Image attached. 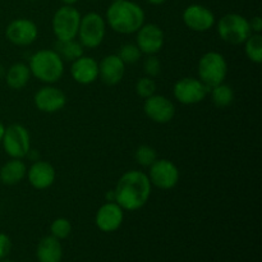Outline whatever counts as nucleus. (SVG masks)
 Instances as JSON below:
<instances>
[{
    "label": "nucleus",
    "instance_id": "obj_1",
    "mask_svg": "<svg viewBox=\"0 0 262 262\" xmlns=\"http://www.w3.org/2000/svg\"><path fill=\"white\" fill-rule=\"evenodd\" d=\"M152 184L146 173L130 170L123 174L114 188L115 202L124 211H137L150 200Z\"/></svg>",
    "mask_w": 262,
    "mask_h": 262
},
{
    "label": "nucleus",
    "instance_id": "obj_2",
    "mask_svg": "<svg viewBox=\"0 0 262 262\" xmlns=\"http://www.w3.org/2000/svg\"><path fill=\"white\" fill-rule=\"evenodd\" d=\"M106 23L120 35L136 33L145 23V12L135 2L119 0L113 2L106 10Z\"/></svg>",
    "mask_w": 262,
    "mask_h": 262
},
{
    "label": "nucleus",
    "instance_id": "obj_3",
    "mask_svg": "<svg viewBox=\"0 0 262 262\" xmlns=\"http://www.w3.org/2000/svg\"><path fill=\"white\" fill-rule=\"evenodd\" d=\"M31 76L46 84H54L63 77L64 60L55 50L41 49L30 58Z\"/></svg>",
    "mask_w": 262,
    "mask_h": 262
},
{
    "label": "nucleus",
    "instance_id": "obj_4",
    "mask_svg": "<svg viewBox=\"0 0 262 262\" xmlns=\"http://www.w3.org/2000/svg\"><path fill=\"white\" fill-rule=\"evenodd\" d=\"M197 73L200 81L206 84L210 90L223 83L228 74V63L224 55L217 51L205 53L199 60Z\"/></svg>",
    "mask_w": 262,
    "mask_h": 262
},
{
    "label": "nucleus",
    "instance_id": "obj_5",
    "mask_svg": "<svg viewBox=\"0 0 262 262\" xmlns=\"http://www.w3.org/2000/svg\"><path fill=\"white\" fill-rule=\"evenodd\" d=\"M216 30L220 38L230 45H242L252 33L250 20L238 13H228L223 15L217 20Z\"/></svg>",
    "mask_w": 262,
    "mask_h": 262
},
{
    "label": "nucleus",
    "instance_id": "obj_6",
    "mask_svg": "<svg viewBox=\"0 0 262 262\" xmlns=\"http://www.w3.org/2000/svg\"><path fill=\"white\" fill-rule=\"evenodd\" d=\"M81 13L73 5H63L54 13L51 26L58 41L74 40L78 35Z\"/></svg>",
    "mask_w": 262,
    "mask_h": 262
},
{
    "label": "nucleus",
    "instance_id": "obj_7",
    "mask_svg": "<svg viewBox=\"0 0 262 262\" xmlns=\"http://www.w3.org/2000/svg\"><path fill=\"white\" fill-rule=\"evenodd\" d=\"M106 35V20L101 14L90 12L81 17L78 28L79 42L86 49H95L100 46Z\"/></svg>",
    "mask_w": 262,
    "mask_h": 262
},
{
    "label": "nucleus",
    "instance_id": "obj_8",
    "mask_svg": "<svg viewBox=\"0 0 262 262\" xmlns=\"http://www.w3.org/2000/svg\"><path fill=\"white\" fill-rule=\"evenodd\" d=\"M2 143L8 156L12 159H23L31 150L30 132L22 124H12L5 127Z\"/></svg>",
    "mask_w": 262,
    "mask_h": 262
},
{
    "label": "nucleus",
    "instance_id": "obj_9",
    "mask_svg": "<svg viewBox=\"0 0 262 262\" xmlns=\"http://www.w3.org/2000/svg\"><path fill=\"white\" fill-rule=\"evenodd\" d=\"M210 89L199 78L184 77L178 79L173 87V95L178 102L183 105H194L204 101Z\"/></svg>",
    "mask_w": 262,
    "mask_h": 262
},
{
    "label": "nucleus",
    "instance_id": "obj_10",
    "mask_svg": "<svg viewBox=\"0 0 262 262\" xmlns=\"http://www.w3.org/2000/svg\"><path fill=\"white\" fill-rule=\"evenodd\" d=\"M148 178L152 186L160 189H171L179 182V169L168 159H156L150 166Z\"/></svg>",
    "mask_w": 262,
    "mask_h": 262
},
{
    "label": "nucleus",
    "instance_id": "obj_11",
    "mask_svg": "<svg viewBox=\"0 0 262 262\" xmlns=\"http://www.w3.org/2000/svg\"><path fill=\"white\" fill-rule=\"evenodd\" d=\"M5 36L13 45L28 46L37 38L38 28L33 20L27 18H17L7 26Z\"/></svg>",
    "mask_w": 262,
    "mask_h": 262
},
{
    "label": "nucleus",
    "instance_id": "obj_12",
    "mask_svg": "<svg viewBox=\"0 0 262 262\" xmlns=\"http://www.w3.org/2000/svg\"><path fill=\"white\" fill-rule=\"evenodd\" d=\"M136 36V45L141 50V53L146 55H155L163 49L165 42V35L160 26L155 23H143L142 27L137 31Z\"/></svg>",
    "mask_w": 262,
    "mask_h": 262
},
{
    "label": "nucleus",
    "instance_id": "obj_13",
    "mask_svg": "<svg viewBox=\"0 0 262 262\" xmlns=\"http://www.w3.org/2000/svg\"><path fill=\"white\" fill-rule=\"evenodd\" d=\"M143 112L152 122L165 124V123L170 122L176 115V106H174L173 101H170L166 96L152 95V96L145 99Z\"/></svg>",
    "mask_w": 262,
    "mask_h": 262
},
{
    "label": "nucleus",
    "instance_id": "obj_14",
    "mask_svg": "<svg viewBox=\"0 0 262 262\" xmlns=\"http://www.w3.org/2000/svg\"><path fill=\"white\" fill-rule=\"evenodd\" d=\"M182 18H183L184 25L194 32H206L210 28L214 27L216 22L214 13L209 8L200 4L188 5L184 9Z\"/></svg>",
    "mask_w": 262,
    "mask_h": 262
},
{
    "label": "nucleus",
    "instance_id": "obj_15",
    "mask_svg": "<svg viewBox=\"0 0 262 262\" xmlns=\"http://www.w3.org/2000/svg\"><path fill=\"white\" fill-rule=\"evenodd\" d=\"M33 102L40 112L53 114V113L60 112L66 106L67 96L60 89L48 84V86L41 87L36 92Z\"/></svg>",
    "mask_w": 262,
    "mask_h": 262
},
{
    "label": "nucleus",
    "instance_id": "obj_16",
    "mask_svg": "<svg viewBox=\"0 0 262 262\" xmlns=\"http://www.w3.org/2000/svg\"><path fill=\"white\" fill-rule=\"evenodd\" d=\"M124 220V210L117 202H105L96 212V227L104 233H113L119 229Z\"/></svg>",
    "mask_w": 262,
    "mask_h": 262
},
{
    "label": "nucleus",
    "instance_id": "obj_17",
    "mask_svg": "<svg viewBox=\"0 0 262 262\" xmlns=\"http://www.w3.org/2000/svg\"><path fill=\"white\" fill-rule=\"evenodd\" d=\"M27 178L31 186L35 189H46L53 186L56 178L55 168L50 163L43 160L33 161L27 169Z\"/></svg>",
    "mask_w": 262,
    "mask_h": 262
},
{
    "label": "nucleus",
    "instance_id": "obj_18",
    "mask_svg": "<svg viewBox=\"0 0 262 262\" xmlns=\"http://www.w3.org/2000/svg\"><path fill=\"white\" fill-rule=\"evenodd\" d=\"M125 73V64L117 54H110L99 63V77L107 86H115L123 79Z\"/></svg>",
    "mask_w": 262,
    "mask_h": 262
},
{
    "label": "nucleus",
    "instance_id": "obj_19",
    "mask_svg": "<svg viewBox=\"0 0 262 262\" xmlns=\"http://www.w3.org/2000/svg\"><path fill=\"white\" fill-rule=\"evenodd\" d=\"M71 76L79 84L94 83L99 78V63L91 56L82 55L72 61Z\"/></svg>",
    "mask_w": 262,
    "mask_h": 262
},
{
    "label": "nucleus",
    "instance_id": "obj_20",
    "mask_svg": "<svg viewBox=\"0 0 262 262\" xmlns=\"http://www.w3.org/2000/svg\"><path fill=\"white\" fill-rule=\"evenodd\" d=\"M38 262H60L63 258V247L58 238L46 235L38 242L36 248Z\"/></svg>",
    "mask_w": 262,
    "mask_h": 262
},
{
    "label": "nucleus",
    "instance_id": "obj_21",
    "mask_svg": "<svg viewBox=\"0 0 262 262\" xmlns=\"http://www.w3.org/2000/svg\"><path fill=\"white\" fill-rule=\"evenodd\" d=\"M27 174V166L22 159L8 160L0 168V182L5 186H15L20 183Z\"/></svg>",
    "mask_w": 262,
    "mask_h": 262
},
{
    "label": "nucleus",
    "instance_id": "obj_22",
    "mask_svg": "<svg viewBox=\"0 0 262 262\" xmlns=\"http://www.w3.org/2000/svg\"><path fill=\"white\" fill-rule=\"evenodd\" d=\"M5 82L12 90H22L27 86L31 78V71L27 64L15 63L5 71Z\"/></svg>",
    "mask_w": 262,
    "mask_h": 262
},
{
    "label": "nucleus",
    "instance_id": "obj_23",
    "mask_svg": "<svg viewBox=\"0 0 262 262\" xmlns=\"http://www.w3.org/2000/svg\"><path fill=\"white\" fill-rule=\"evenodd\" d=\"M84 48L79 41L68 40V41H56L55 51L60 55L63 60L74 61L76 59L81 58L83 55Z\"/></svg>",
    "mask_w": 262,
    "mask_h": 262
},
{
    "label": "nucleus",
    "instance_id": "obj_24",
    "mask_svg": "<svg viewBox=\"0 0 262 262\" xmlns=\"http://www.w3.org/2000/svg\"><path fill=\"white\" fill-rule=\"evenodd\" d=\"M210 92H211L212 102L217 107H228L234 101V91L229 84H225L224 82L212 87Z\"/></svg>",
    "mask_w": 262,
    "mask_h": 262
},
{
    "label": "nucleus",
    "instance_id": "obj_25",
    "mask_svg": "<svg viewBox=\"0 0 262 262\" xmlns=\"http://www.w3.org/2000/svg\"><path fill=\"white\" fill-rule=\"evenodd\" d=\"M245 51L247 58L252 63H262V36L261 33H251L245 41Z\"/></svg>",
    "mask_w": 262,
    "mask_h": 262
},
{
    "label": "nucleus",
    "instance_id": "obj_26",
    "mask_svg": "<svg viewBox=\"0 0 262 262\" xmlns=\"http://www.w3.org/2000/svg\"><path fill=\"white\" fill-rule=\"evenodd\" d=\"M135 159L138 165L143 166V168H150L158 159V152L151 146L142 145L136 150Z\"/></svg>",
    "mask_w": 262,
    "mask_h": 262
},
{
    "label": "nucleus",
    "instance_id": "obj_27",
    "mask_svg": "<svg viewBox=\"0 0 262 262\" xmlns=\"http://www.w3.org/2000/svg\"><path fill=\"white\" fill-rule=\"evenodd\" d=\"M117 55L122 59L124 64H135L140 60L142 53L136 43H124L120 46Z\"/></svg>",
    "mask_w": 262,
    "mask_h": 262
},
{
    "label": "nucleus",
    "instance_id": "obj_28",
    "mask_svg": "<svg viewBox=\"0 0 262 262\" xmlns=\"http://www.w3.org/2000/svg\"><path fill=\"white\" fill-rule=\"evenodd\" d=\"M50 232L51 235L55 238L60 239H66L71 235L72 233V224L68 219L66 217H58L54 220L50 225Z\"/></svg>",
    "mask_w": 262,
    "mask_h": 262
},
{
    "label": "nucleus",
    "instance_id": "obj_29",
    "mask_svg": "<svg viewBox=\"0 0 262 262\" xmlns=\"http://www.w3.org/2000/svg\"><path fill=\"white\" fill-rule=\"evenodd\" d=\"M136 92L142 99L152 96L156 92V82L151 77H142L136 83Z\"/></svg>",
    "mask_w": 262,
    "mask_h": 262
},
{
    "label": "nucleus",
    "instance_id": "obj_30",
    "mask_svg": "<svg viewBox=\"0 0 262 262\" xmlns=\"http://www.w3.org/2000/svg\"><path fill=\"white\" fill-rule=\"evenodd\" d=\"M143 69H145V73L147 74V77H151V78L158 77L161 72V64L158 56L147 55L145 63H143Z\"/></svg>",
    "mask_w": 262,
    "mask_h": 262
},
{
    "label": "nucleus",
    "instance_id": "obj_31",
    "mask_svg": "<svg viewBox=\"0 0 262 262\" xmlns=\"http://www.w3.org/2000/svg\"><path fill=\"white\" fill-rule=\"evenodd\" d=\"M12 250V241L5 233H0V261L4 260Z\"/></svg>",
    "mask_w": 262,
    "mask_h": 262
},
{
    "label": "nucleus",
    "instance_id": "obj_32",
    "mask_svg": "<svg viewBox=\"0 0 262 262\" xmlns=\"http://www.w3.org/2000/svg\"><path fill=\"white\" fill-rule=\"evenodd\" d=\"M250 27H251V31H252V33H261L262 19L260 15H255V17L250 20Z\"/></svg>",
    "mask_w": 262,
    "mask_h": 262
},
{
    "label": "nucleus",
    "instance_id": "obj_33",
    "mask_svg": "<svg viewBox=\"0 0 262 262\" xmlns=\"http://www.w3.org/2000/svg\"><path fill=\"white\" fill-rule=\"evenodd\" d=\"M105 199H106V202H115L114 189H112V191H107L106 194H105Z\"/></svg>",
    "mask_w": 262,
    "mask_h": 262
},
{
    "label": "nucleus",
    "instance_id": "obj_34",
    "mask_svg": "<svg viewBox=\"0 0 262 262\" xmlns=\"http://www.w3.org/2000/svg\"><path fill=\"white\" fill-rule=\"evenodd\" d=\"M147 2L152 5H160V4H164L166 0H147Z\"/></svg>",
    "mask_w": 262,
    "mask_h": 262
},
{
    "label": "nucleus",
    "instance_id": "obj_35",
    "mask_svg": "<svg viewBox=\"0 0 262 262\" xmlns=\"http://www.w3.org/2000/svg\"><path fill=\"white\" fill-rule=\"evenodd\" d=\"M77 2H78V0H61V3H63L64 5H74Z\"/></svg>",
    "mask_w": 262,
    "mask_h": 262
},
{
    "label": "nucleus",
    "instance_id": "obj_36",
    "mask_svg": "<svg viewBox=\"0 0 262 262\" xmlns=\"http://www.w3.org/2000/svg\"><path fill=\"white\" fill-rule=\"evenodd\" d=\"M4 130H5V125L3 124L2 120H0V142H2V138H3V135H4Z\"/></svg>",
    "mask_w": 262,
    "mask_h": 262
},
{
    "label": "nucleus",
    "instance_id": "obj_37",
    "mask_svg": "<svg viewBox=\"0 0 262 262\" xmlns=\"http://www.w3.org/2000/svg\"><path fill=\"white\" fill-rule=\"evenodd\" d=\"M4 76H5V68L0 64V79H2Z\"/></svg>",
    "mask_w": 262,
    "mask_h": 262
},
{
    "label": "nucleus",
    "instance_id": "obj_38",
    "mask_svg": "<svg viewBox=\"0 0 262 262\" xmlns=\"http://www.w3.org/2000/svg\"><path fill=\"white\" fill-rule=\"evenodd\" d=\"M0 262H13V261H9V260H2Z\"/></svg>",
    "mask_w": 262,
    "mask_h": 262
},
{
    "label": "nucleus",
    "instance_id": "obj_39",
    "mask_svg": "<svg viewBox=\"0 0 262 262\" xmlns=\"http://www.w3.org/2000/svg\"><path fill=\"white\" fill-rule=\"evenodd\" d=\"M28 2H38V0H28Z\"/></svg>",
    "mask_w": 262,
    "mask_h": 262
},
{
    "label": "nucleus",
    "instance_id": "obj_40",
    "mask_svg": "<svg viewBox=\"0 0 262 262\" xmlns=\"http://www.w3.org/2000/svg\"><path fill=\"white\" fill-rule=\"evenodd\" d=\"M113 2H119V0H113Z\"/></svg>",
    "mask_w": 262,
    "mask_h": 262
}]
</instances>
